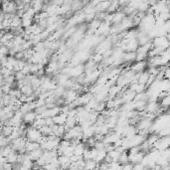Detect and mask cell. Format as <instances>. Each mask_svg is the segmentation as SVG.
I'll return each mask as SVG.
<instances>
[{
	"instance_id": "d6a6232c",
	"label": "cell",
	"mask_w": 170,
	"mask_h": 170,
	"mask_svg": "<svg viewBox=\"0 0 170 170\" xmlns=\"http://www.w3.org/2000/svg\"><path fill=\"white\" fill-rule=\"evenodd\" d=\"M1 129H2V124L0 123V132H1Z\"/></svg>"
},
{
	"instance_id": "5b68a950",
	"label": "cell",
	"mask_w": 170,
	"mask_h": 170,
	"mask_svg": "<svg viewBox=\"0 0 170 170\" xmlns=\"http://www.w3.org/2000/svg\"><path fill=\"white\" fill-rule=\"evenodd\" d=\"M160 106L159 103L157 101H150L147 102L146 105L144 106V112H150V113H155L156 110H158V108Z\"/></svg>"
},
{
	"instance_id": "277c9868",
	"label": "cell",
	"mask_w": 170,
	"mask_h": 170,
	"mask_svg": "<svg viewBox=\"0 0 170 170\" xmlns=\"http://www.w3.org/2000/svg\"><path fill=\"white\" fill-rule=\"evenodd\" d=\"M84 70H85L84 65H81V64H78L74 67H71L70 72H69V77H70V78L76 79L77 77L84 74Z\"/></svg>"
},
{
	"instance_id": "4dcf8cb0",
	"label": "cell",
	"mask_w": 170,
	"mask_h": 170,
	"mask_svg": "<svg viewBox=\"0 0 170 170\" xmlns=\"http://www.w3.org/2000/svg\"><path fill=\"white\" fill-rule=\"evenodd\" d=\"M163 78H164V79H167V80H169V78H170V70H169V67H167V68L165 69L164 72H163Z\"/></svg>"
},
{
	"instance_id": "d6986e66",
	"label": "cell",
	"mask_w": 170,
	"mask_h": 170,
	"mask_svg": "<svg viewBox=\"0 0 170 170\" xmlns=\"http://www.w3.org/2000/svg\"><path fill=\"white\" fill-rule=\"evenodd\" d=\"M65 132H66V129H65L64 124H61V125H59L58 128L54 131V134H55L57 137H60V138H62V137L64 136Z\"/></svg>"
},
{
	"instance_id": "9a60e30c",
	"label": "cell",
	"mask_w": 170,
	"mask_h": 170,
	"mask_svg": "<svg viewBox=\"0 0 170 170\" xmlns=\"http://www.w3.org/2000/svg\"><path fill=\"white\" fill-rule=\"evenodd\" d=\"M106 151L105 150V149H100V150H98V153H97L96 157L94 158L95 161H96L97 163L102 162L105 157H106Z\"/></svg>"
},
{
	"instance_id": "1f68e13d",
	"label": "cell",
	"mask_w": 170,
	"mask_h": 170,
	"mask_svg": "<svg viewBox=\"0 0 170 170\" xmlns=\"http://www.w3.org/2000/svg\"><path fill=\"white\" fill-rule=\"evenodd\" d=\"M45 124L48 125V126H52V125L54 124L52 117H46V118H45Z\"/></svg>"
},
{
	"instance_id": "7c38bea8",
	"label": "cell",
	"mask_w": 170,
	"mask_h": 170,
	"mask_svg": "<svg viewBox=\"0 0 170 170\" xmlns=\"http://www.w3.org/2000/svg\"><path fill=\"white\" fill-rule=\"evenodd\" d=\"M135 94H136V93L133 92V91H131V90H129V89L127 88L126 90L124 91V93H123L122 97H121L123 103H127V102H131V101H133Z\"/></svg>"
},
{
	"instance_id": "d4e9b609",
	"label": "cell",
	"mask_w": 170,
	"mask_h": 170,
	"mask_svg": "<svg viewBox=\"0 0 170 170\" xmlns=\"http://www.w3.org/2000/svg\"><path fill=\"white\" fill-rule=\"evenodd\" d=\"M105 108H106V103H105V102H98V103H97L96 108H95V110L101 112L102 110H104Z\"/></svg>"
},
{
	"instance_id": "83f0119b",
	"label": "cell",
	"mask_w": 170,
	"mask_h": 170,
	"mask_svg": "<svg viewBox=\"0 0 170 170\" xmlns=\"http://www.w3.org/2000/svg\"><path fill=\"white\" fill-rule=\"evenodd\" d=\"M147 58V53H136L135 56V61L138 62V61H144Z\"/></svg>"
},
{
	"instance_id": "44dd1931",
	"label": "cell",
	"mask_w": 170,
	"mask_h": 170,
	"mask_svg": "<svg viewBox=\"0 0 170 170\" xmlns=\"http://www.w3.org/2000/svg\"><path fill=\"white\" fill-rule=\"evenodd\" d=\"M148 77H149V74L146 72V70H144L143 72H141L140 76H139L138 83H139V84L145 85V84H146V81H147V79H148Z\"/></svg>"
},
{
	"instance_id": "e0dca14e",
	"label": "cell",
	"mask_w": 170,
	"mask_h": 170,
	"mask_svg": "<svg viewBox=\"0 0 170 170\" xmlns=\"http://www.w3.org/2000/svg\"><path fill=\"white\" fill-rule=\"evenodd\" d=\"M12 131H13V126H11V125H8V124L2 125L1 133L4 135V136L8 137L12 133Z\"/></svg>"
},
{
	"instance_id": "f1b7e54d",
	"label": "cell",
	"mask_w": 170,
	"mask_h": 170,
	"mask_svg": "<svg viewBox=\"0 0 170 170\" xmlns=\"http://www.w3.org/2000/svg\"><path fill=\"white\" fill-rule=\"evenodd\" d=\"M132 169H135V170H142V169H144V166H143V164H142L141 162L134 163V164H133Z\"/></svg>"
},
{
	"instance_id": "836d02e7",
	"label": "cell",
	"mask_w": 170,
	"mask_h": 170,
	"mask_svg": "<svg viewBox=\"0 0 170 170\" xmlns=\"http://www.w3.org/2000/svg\"><path fill=\"white\" fill-rule=\"evenodd\" d=\"M0 123H1V117H0Z\"/></svg>"
},
{
	"instance_id": "cb8c5ba5",
	"label": "cell",
	"mask_w": 170,
	"mask_h": 170,
	"mask_svg": "<svg viewBox=\"0 0 170 170\" xmlns=\"http://www.w3.org/2000/svg\"><path fill=\"white\" fill-rule=\"evenodd\" d=\"M157 134H158L159 137L168 136V135L170 134V128H169V126L164 127V128H162L161 130H159L158 132H157Z\"/></svg>"
},
{
	"instance_id": "8992f818",
	"label": "cell",
	"mask_w": 170,
	"mask_h": 170,
	"mask_svg": "<svg viewBox=\"0 0 170 170\" xmlns=\"http://www.w3.org/2000/svg\"><path fill=\"white\" fill-rule=\"evenodd\" d=\"M130 70H132L133 72L138 73V72H143V71L146 69V61H138V62L130 64Z\"/></svg>"
},
{
	"instance_id": "9c48e42d",
	"label": "cell",
	"mask_w": 170,
	"mask_h": 170,
	"mask_svg": "<svg viewBox=\"0 0 170 170\" xmlns=\"http://www.w3.org/2000/svg\"><path fill=\"white\" fill-rule=\"evenodd\" d=\"M67 116H68V114H67V113L59 112L58 114H56L55 116L52 117V119H53V122L54 123L61 125V124H65V123H66Z\"/></svg>"
},
{
	"instance_id": "f546056e",
	"label": "cell",
	"mask_w": 170,
	"mask_h": 170,
	"mask_svg": "<svg viewBox=\"0 0 170 170\" xmlns=\"http://www.w3.org/2000/svg\"><path fill=\"white\" fill-rule=\"evenodd\" d=\"M81 158H83V156H78V155L76 154H73L72 156H70V161L71 162H77V161Z\"/></svg>"
},
{
	"instance_id": "603a6c76",
	"label": "cell",
	"mask_w": 170,
	"mask_h": 170,
	"mask_svg": "<svg viewBox=\"0 0 170 170\" xmlns=\"http://www.w3.org/2000/svg\"><path fill=\"white\" fill-rule=\"evenodd\" d=\"M74 147L73 145H69L67 148L64 149V151H63V155H66V156L70 157L72 156L73 154H74Z\"/></svg>"
},
{
	"instance_id": "3957f363",
	"label": "cell",
	"mask_w": 170,
	"mask_h": 170,
	"mask_svg": "<svg viewBox=\"0 0 170 170\" xmlns=\"http://www.w3.org/2000/svg\"><path fill=\"white\" fill-rule=\"evenodd\" d=\"M152 45L155 47H162L164 49L169 48V40L165 36H157L152 39Z\"/></svg>"
},
{
	"instance_id": "2e32d148",
	"label": "cell",
	"mask_w": 170,
	"mask_h": 170,
	"mask_svg": "<svg viewBox=\"0 0 170 170\" xmlns=\"http://www.w3.org/2000/svg\"><path fill=\"white\" fill-rule=\"evenodd\" d=\"M20 91H21L22 94L26 95V96H30V95H32V94H33V92H34L33 88H32V86L30 84L24 85V86L20 89Z\"/></svg>"
},
{
	"instance_id": "8fae6325",
	"label": "cell",
	"mask_w": 170,
	"mask_h": 170,
	"mask_svg": "<svg viewBox=\"0 0 170 170\" xmlns=\"http://www.w3.org/2000/svg\"><path fill=\"white\" fill-rule=\"evenodd\" d=\"M58 161L60 163V168H68L69 165L71 164L70 157L66 156V155H58Z\"/></svg>"
},
{
	"instance_id": "30bf717a",
	"label": "cell",
	"mask_w": 170,
	"mask_h": 170,
	"mask_svg": "<svg viewBox=\"0 0 170 170\" xmlns=\"http://www.w3.org/2000/svg\"><path fill=\"white\" fill-rule=\"evenodd\" d=\"M126 16V14L123 11H115L114 13H112V24H118L122 21L123 18Z\"/></svg>"
},
{
	"instance_id": "484cf974",
	"label": "cell",
	"mask_w": 170,
	"mask_h": 170,
	"mask_svg": "<svg viewBox=\"0 0 170 170\" xmlns=\"http://www.w3.org/2000/svg\"><path fill=\"white\" fill-rule=\"evenodd\" d=\"M110 130V129L108 128V127L104 123V124L100 126V132H99V133H101V134H103V135H106Z\"/></svg>"
},
{
	"instance_id": "4fadbf2b",
	"label": "cell",
	"mask_w": 170,
	"mask_h": 170,
	"mask_svg": "<svg viewBox=\"0 0 170 170\" xmlns=\"http://www.w3.org/2000/svg\"><path fill=\"white\" fill-rule=\"evenodd\" d=\"M85 150V143L84 142H80L77 145H75L74 147V154L78 155V156H82L83 153Z\"/></svg>"
},
{
	"instance_id": "ffe728a7",
	"label": "cell",
	"mask_w": 170,
	"mask_h": 170,
	"mask_svg": "<svg viewBox=\"0 0 170 170\" xmlns=\"http://www.w3.org/2000/svg\"><path fill=\"white\" fill-rule=\"evenodd\" d=\"M117 161H118L120 164H124V163L128 162L129 160H128V153H127V150H124L122 153H120Z\"/></svg>"
},
{
	"instance_id": "5bb4252c",
	"label": "cell",
	"mask_w": 170,
	"mask_h": 170,
	"mask_svg": "<svg viewBox=\"0 0 170 170\" xmlns=\"http://www.w3.org/2000/svg\"><path fill=\"white\" fill-rule=\"evenodd\" d=\"M99 163L95 161V159H87L85 160V169H95L98 168Z\"/></svg>"
},
{
	"instance_id": "ac0fdd59",
	"label": "cell",
	"mask_w": 170,
	"mask_h": 170,
	"mask_svg": "<svg viewBox=\"0 0 170 170\" xmlns=\"http://www.w3.org/2000/svg\"><path fill=\"white\" fill-rule=\"evenodd\" d=\"M39 130L41 131L42 135H51V134H54V132L52 131V129H51V126H48V125H46V124L42 125V126L39 128Z\"/></svg>"
},
{
	"instance_id": "6da1fadb",
	"label": "cell",
	"mask_w": 170,
	"mask_h": 170,
	"mask_svg": "<svg viewBox=\"0 0 170 170\" xmlns=\"http://www.w3.org/2000/svg\"><path fill=\"white\" fill-rule=\"evenodd\" d=\"M42 136L41 131L32 125H28L26 128V138L29 141H38Z\"/></svg>"
},
{
	"instance_id": "ba28073f",
	"label": "cell",
	"mask_w": 170,
	"mask_h": 170,
	"mask_svg": "<svg viewBox=\"0 0 170 170\" xmlns=\"http://www.w3.org/2000/svg\"><path fill=\"white\" fill-rule=\"evenodd\" d=\"M36 113L34 110H30V112H26L25 114H23V121L28 125H31L33 123V121L36 119Z\"/></svg>"
},
{
	"instance_id": "7402d4cb",
	"label": "cell",
	"mask_w": 170,
	"mask_h": 170,
	"mask_svg": "<svg viewBox=\"0 0 170 170\" xmlns=\"http://www.w3.org/2000/svg\"><path fill=\"white\" fill-rule=\"evenodd\" d=\"M159 101H160V102H158V103H159V105H160L161 106H169V105H170V96L163 97V98L159 99Z\"/></svg>"
},
{
	"instance_id": "4316f807",
	"label": "cell",
	"mask_w": 170,
	"mask_h": 170,
	"mask_svg": "<svg viewBox=\"0 0 170 170\" xmlns=\"http://www.w3.org/2000/svg\"><path fill=\"white\" fill-rule=\"evenodd\" d=\"M155 81V75H152V74H149V77L148 79H147L146 81V84H145V87H146V89L148 88V87H150L151 85H152V83Z\"/></svg>"
},
{
	"instance_id": "7a4b0ae2",
	"label": "cell",
	"mask_w": 170,
	"mask_h": 170,
	"mask_svg": "<svg viewBox=\"0 0 170 170\" xmlns=\"http://www.w3.org/2000/svg\"><path fill=\"white\" fill-rule=\"evenodd\" d=\"M170 145V137L168 136H164V137H159L157 139L156 142L153 144V147L156 149H158L159 151L163 150L165 148H168Z\"/></svg>"
},
{
	"instance_id": "52a82bcc",
	"label": "cell",
	"mask_w": 170,
	"mask_h": 170,
	"mask_svg": "<svg viewBox=\"0 0 170 170\" xmlns=\"http://www.w3.org/2000/svg\"><path fill=\"white\" fill-rule=\"evenodd\" d=\"M135 56H136V52L129 51V52H123L122 54V61L124 64H131L133 61H135Z\"/></svg>"
}]
</instances>
